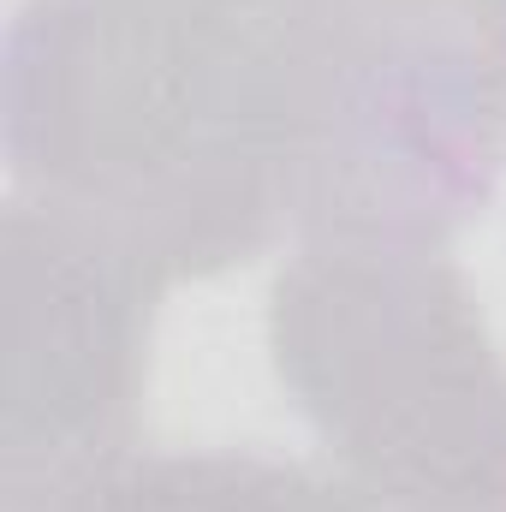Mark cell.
Masks as SVG:
<instances>
[{
    "label": "cell",
    "instance_id": "4",
    "mask_svg": "<svg viewBox=\"0 0 506 512\" xmlns=\"http://www.w3.org/2000/svg\"><path fill=\"white\" fill-rule=\"evenodd\" d=\"M0 512H72L120 459L161 286L84 227L12 197L6 221Z\"/></svg>",
    "mask_w": 506,
    "mask_h": 512
},
{
    "label": "cell",
    "instance_id": "1",
    "mask_svg": "<svg viewBox=\"0 0 506 512\" xmlns=\"http://www.w3.org/2000/svg\"><path fill=\"white\" fill-rule=\"evenodd\" d=\"M316 126L304 0H24L0 48L12 197L161 292L292 227Z\"/></svg>",
    "mask_w": 506,
    "mask_h": 512
},
{
    "label": "cell",
    "instance_id": "3",
    "mask_svg": "<svg viewBox=\"0 0 506 512\" xmlns=\"http://www.w3.org/2000/svg\"><path fill=\"white\" fill-rule=\"evenodd\" d=\"M316 126L304 239L447 245L506 173V0H304Z\"/></svg>",
    "mask_w": 506,
    "mask_h": 512
},
{
    "label": "cell",
    "instance_id": "2",
    "mask_svg": "<svg viewBox=\"0 0 506 512\" xmlns=\"http://www.w3.org/2000/svg\"><path fill=\"white\" fill-rule=\"evenodd\" d=\"M268 352L364 512H506V358L441 245L304 239Z\"/></svg>",
    "mask_w": 506,
    "mask_h": 512
},
{
    "label": "cell",
    "instance_id": "5",
    "mask_svg": "<svg viewBox=\"0 0 506 512\" xmlns=\"http://www.w3.org/2000/svg\"><path fill=\"white\" fill-rule=\"evenodd\" d=\"M72 512H364L340 477L268 453H131Z\"/></svg>",
    "mask_w": 506,
    "mask_h": 512
}]
</instances>
